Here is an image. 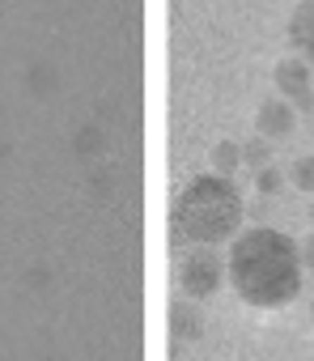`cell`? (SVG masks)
Here are the masks:
<instances>
[{"mask_svg": "<svg viewBox=\"0 0 314 361\" xmlns=\"http://www.w3.org/2000/svg\"><path fill=\"white\" fill-rule=\"evenodd\" d=\"M301 251L280 230H242L230 243L225 255V281L230 289L259 310H280L301 293Z\"/></svg>", "mask_w": 314, "mask_h": 361, "instance_id": "cell-1", "label": "cell"}, {"mask_svg": "<svg viewBox=\"0 0 314 361\" xmlns=\"http://www.w3.org/2000/svg\"><path fill=\"white\" fill-rule=\"evenodd\" d=\"M242 234V196L230 178L204 174L175 200V238L183 247H221Z\"/></svg>", "mask_w": 314, "mask_h": 361, "instance_id": "cell-2", "label": "cell"}, {"mask_svg": "<svg viewBox=\"0 0 314 361\" xmlns=\"http://www.w3.org/2000/svg\"><path fill=\"white\" fill-rule=\"evenodd\" d=\"M221 281H225V259L217 255V247H191V251L179 259V289H183V293L204 298V293H213Z\"/></svg>", "mask_w": 314, "mask_h": 361, "instance_id": "cell-3", "label": "cell"}, {"mask_svg": "<svg viewBox=\"0 0 314 361\" xmlns=\"http://www.w3.org/2000/svg\"><path fill=\"white\" fill-rule=\"evenodd\" d=\"M310 64L306 60H297V56H289L280 68H276V85H280V98L289 102H297V106H314V98H310V73H306Z\"/></svg>", "mask_w": 314, "mask_h": 361, "instance_id": "cell-4", "label": "cell"}, {"mask_svg": "<svg viewBox=\"0 0 314 361\" xmlns=\"http://www.w3.org/2000/svg\"><path fill=\"white\" fill-rule=\"evenodd\" d=\"M289 43H293V56L314 64V0H301L289 18Z\"/></svg>", "mask_w": 314, "mask_h": 361, "instance_id": "cell-5", "label": "cell"}, {"mask_svg": "<svg viewBox=\"0 0 314 361\" xmlns=\"http://www.w3.org/2000/svg\"><path fill=\"white\" fill-rule=\"evenodd\" d=\"M293 119H297L293 102H284V98H268V102L259 106V136H263V140H280V136L293 132Z\"/></svg>", "mask_w": 314, "mask_h": 361, "instance_id": "cell-6", "label": "cell"}, {"mask_svg": "<svg viewBox=\"0 0 314 361\" xmlns=\"http://www.w3.org/2000/svg\"><path fill=\"white\" fill-rule=\"evenodd\" d=\"M238 153H242L238 145H217V149H213V170H217L221 178H230V170H234V166L242 161Z\"/></svg>", "mask_w": 314, "mask_h": 361, "instance_id": "cell-7", "label": "cell"}, {"mask_svg": "<svg viewBox=\"0 0 314 361\" xmlns=\"http://www.w3.org/2000/svg\"><path fill=\"white\" fill-rule=\"evenodd\" d=\"M289 178H293V188H297V192H314V157H301V161H293Z\"/></svg>", "mask_w": 314, "mask_h": 361, "instance_id": "cell-8", "label": "cell"}, {"mask_svg": "<svg viewBox=\"0 0 314 361\" xmlns=\"http://www.w3.org/2000/svg\"><path fill=\"white\" fill-rule=\"evenodd\" d=\"M297 251H301V268H306V272H314V234H310L306 243H297Z\"/></svg>", "mask_w": 314, "mask_h": 361, "instance_id": "cell-9", "label": "cell"}, {"mask_svg": "<svg viewBox=\"0 0 314 361\" xmlns=\"http://www.w3.org/2000/svg\"><path fill=\"white\" fill-rule=\"evenodd\" d=\"M310 217H314V209H310Z\"/></svg>", "mask_w": 314, "mask_h": 361, "instance_id": "cell-10", "label": "cell"}]
</instances>
